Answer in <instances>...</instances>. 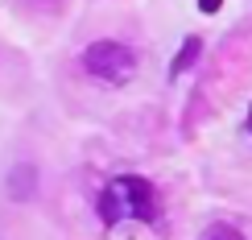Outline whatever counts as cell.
Segmentation results:
<instances>
[{
  "instance_id": "5",
  "label": "cell",
  "mask_w": 252,
  "mask_h": 240,
  "mask_svg": "<svg viewBox=\"0 0 252 240\" xmlns=\"http://www.w3.org/2000/svg\"><path fill=\"white\" fill-rule=\"evenodd\" d=\"M219 4H223V0H198V8H203V13H219Z\"/></svg>"
},
{
  "instance_id": "1",
  "label": "cell",
  "mask_w": 252,
  "mask_h": 240,
  "mask_svg": "<svg viewBox=\"0 0 252 240\" xmlns=\"http://www.w3.org/2000/svg\"><path fill=\"white\" fill-rule=\"evenodd\" d=\"M157 215H161V199H157L153 182L141 178V174H120L99 191V220L108 228H116L124 220L153 224Z\"/></svg>"
},
{
  "instance_id": "4",
  "label": "cell",
  "mask_w": 252,
  "mask_h": 240,
  "mask_svg": "<svg viewBox=\"0 0 252 240\" xmlns=\"http://www.w3.org/2000/svg\"><path fill=\"white\" fill-rule=\"evenodd\" d=\"M203 240H244V236H240L236 228H227V224H215V228H207Z\"/></svg>"
},
{
  "instance_id": "3",
  "label": "cell",
  "mask_w": 252,
  "mask_h": 240,
  "mask_svg": "<svg viewBox=\"0 0 252 240\" xmlns=\"http://www.w3.org/2000/svg\"><path fill=\"white\" fill-rule=\"evenodd\" d=\"M198 50H203V41H198V37H186V41H182V54H178L174 67H170V75H182V70L198 58Z\"/></svg>"
},
{
  "instance_id": "2",
  "label": "cell",
  "mask_w": 252,
  "mask_h": 240,
  "mask_svg": "<svg viewBox=\"0 0 252 240\" xmlns=\"http://www.w3.org/2000/svg\"><path fill=\"white\" fill-rule=\"evenodd\" d=\"M83 67L103 83H128L136 62H132V50L120 41H91L87 54H83Z\"/></svg>"
},
{
  "instance_id": "6",
  "label": "cell",
  "mask_w": 252,
  "mask_h": 240,
  "mask_svg": "<svg viewBox=\"0 0 252 240\" xmlns=\"http://www.w3.org/2000/svg\"><path fill=\"white\" fill-rule=\"evenodd\" d=\"M248 133H252V108H248Z\"/></svg>"
}]
</instances>
